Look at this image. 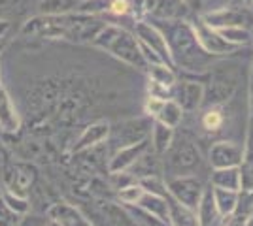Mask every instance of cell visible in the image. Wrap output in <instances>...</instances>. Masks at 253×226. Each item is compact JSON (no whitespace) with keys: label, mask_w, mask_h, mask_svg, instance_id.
Wrapping results in <instances>:
<instances>
[{"label":"cell","mask_w":253,"mask_h":226,"mask_svg":"<svg viewBox=\"0 0 253 226\" xmlns=\"http://www.w3.org/2000/svg\"><path fill=\"white\" fill-rule=\"evenodd\" d=\"M211 187H219V189H229V191H242V177H240V168L232 166V168H217L211 170L210 175Z\"/></svg>","instance_id":"cell-21"},{"label":"cell","mask_w":253,"mask_h":226,"mask_svg":"<svg viewBox=\"0 0 253 226\" xmlns=\"http://www.w3.org/2000/svg\"><path fill=\"white\" fill-rule=\"evenodd\" d=\"M45 226H61V225H59V223H57V221H53V219H49V221H47V223H45Z\"/></svg>","instance_id":"cell-42"},{"label":"cell","mask_w":253,"mask_h":226,"mask_svg":"<svg viewBox=\"0 0 253 226\" xmlns=\"http://www.w3.org/2000/svg\"><path fill=\"white\" fill-rule=\"evenodd\" d=\"M187 6H189L191 11H199L204 6V0H183Z\"/></svg>","instance_id":"cell-39"},{"label":"cell","mask_w":253,"mask_h":226,"mask_svg":"<svg viewBox=\"0 0 253 226\" xmlns=\"http://www.w3.org/2000/svg\"><path fill=\"white\" fill-rule=\"evenodd\" d=\"M151 147V140L146 138L136 143H130V145H123L114 153V157L108 162V172L110 173H119V172H128L134 164L138 162V159L149 151Z\"/></svg>","instance_id":"cell-9"},{"label":"cell","mask_w":253,"mask_h":226,"mask_svg":"<svg viewBox=\"0 0 253 226\" xmlns=\"http://www.w3.org/2000/svg\"><path fill=\"white\" fill-rule=\"evenodd\" d=\"M91 45L117 59V61H121L123 65L130 66V68H136L142 72L148 70V65H146L142 51H140L138 38L119 25L106 23L100 29V32L95 36Z\"/></svg>","instance_id":"cell-2"},{"label":"cell","mask_w":253,"mask_h":226,"mask_svg":"<svg viewBox=\"0 0 253 226\" xmlns=\"http://www.w3.org/2000/svg\"><path fill=\"white\" fill-rule=\"evenodd\" d=\"M146 193L140 185H138V181H134V183L126 185V187H123V189H119V193H117V198H119V202L125 205H136L138 202H140V198H142V194Z\"/></svg>","instance_id":"cell-32"},{"label":"cell","mask_w":253,"mask_h":226,"mask_svg":"<svg viewBox=\"0 0 253 226\" xmlns=\"http://www.w3.org/2000/svg\"><path fill=\"white\" fill-rule=\"evenodd\" d=\"M128 15H132L134 21H146V17L151 15L153 0H128Z\"/></svg>","instance_id":"cell-33"},{"label":"cell","mask_w":253,"mask_h":226,"mask_svg":"<svg viewBox=\"0 0 253 226\" xmlns=\"http://www.w3.org/2000/svg\"><path fill=\"white\" fill-rule=\"evenodd\" d=\"M248 8H232V6H225V8H217V10H211L208 13L201 15V19L208 27L219 31L225 27H236V25H246L248 23Z\"/></svg>","instance_id":"cell-11"},{"label":"cell","mask_w":253,"mask_h":226,"mask_svg":"<svg viewBox=\"0 0 253 226\" xmlns=\"http://www.w3.org/2000/svg\"><path fill=\"white\" fill-rule=\"evenodd\" d=\"M157 23L165 25V27H161V25H157V27L163 31L167 42H169L174 68H181V70H187V72H193V74L206 72L208 68H211V59L213 57L208 55L201 47L189 19Z\"/></svg>","instance_id":"cell-1"},{"label":"cell","mask_w":253,"mask_h":226,"mask_svg":"<svg viewBox=\"0 0 253 226\" xmlns=\"http://www.w3.org/2000/svg\"><path fill=\"white\" fill-rule=\"evenodd\" d=\"M165 183H167L169 194L176 202H179L185 207H189L193 211H197L199 202H201L202 194H204V189H206L204 183L197 175H193V173H179V175L167 177Z\"/></svg>","instance_id":"cell-4"},{"label":"cell","mask_w":253,"mask_h":226,"mask_svg":"<svg viewBox=\"0 0 253 226\" xmlns=\"http://www.w3.org/2000/svg\"><path fill=\"white\" fill-rule=\"evenodd\" d=\"M183 113H185V111L181 109V106H179L174 98H167V100L163 102L161 109H159L157 117L153 119V121H161L163 125L176 129V127H179V123H181V119H183Z\"/></svg>","instance_id":"cell-23"},{"label":"cell","mask_w":253,"mask_h":226,"mask_svg":"<svg viewBox=\"0 0 253 226\" xmlns=\"http://www.w3.org/2000/svg\"><path fill=\"white\" fill-rule=\"evenodd\" d=\"M191 10L183 0H153L151 17L155 21H185Z\"/></svg>","instance_id":"cell-14"},{"label":"cell","mask_w":253,"mask_h":226,"mask_svg":"<svg viewBox=\"0 0 253 226\" xmlns=\"http://www.w3.org/2000/svg\"><path fill=\"white\" fill-rule=\"evenodd\" d=\"M248 108H250V115H248L246 136L253 140V72H250V83H248Z\"/></svg>","instance_id":"cell-35"},{"label":"cell","mask_w":253,"mask_h":226,"mask_svg":"<svg viewBox=\"0 0 253 226\" xmlns=\"http://www.w3.org/2000/svg\"><path fill=\"white\" fill-rule=\"evenodd\" d=\"M0 129L10 134H15L21 129V117L13 106L8 91L2 85V79H0Z\"/></svg>","instance_id":"cell-16"},{"label":"cell","mask_w":253,"mask_h":226,"mask_svg":"<svg viewBox=\"0 0 253 226\" xmlns=\"http://www.w3.org/2000/svg\"><path fill=\"white\" fill-rule=\"evenodd\" d=\"M138 185L151 194H159V196H167V183L161 175H144V177H138Z\"/></svg>","instance_id":"cell-31"},{"label":"cell","mask_w":253,"mask_h":226,"mask_svg":"<svg viewBox=\"0 0 253 226\" xmlns=\"http://www.w3.org/2000/svg\"><path fill=\"white\" fill-rule=\"evenodd\" d=\"M134 36L138 38V42L148 45L149 49H153L155 53L161 57V61L165 65H169L174 68V61H172V55H170L169 42L165 38L163 31L159 29L157 25L148 21H138L134 23Z\"/></svg>","instance_id":"cell-7"},{"label":"cell","mask_w":253,"mask_h":226,"mask_svg":"<svg viewBox=\"0 0 253 226\" xmlns=\"http://www.w3.org/2000/svg\"><path fill=\"white\" fill-rule=\"evenodd\" d=\"M191 25L195 29V34H197V40L201 43V47L208 55H211V57H227V55L236 53L238 47L227 42L221 34H219V31L208 27L201 17H197L195 21H191Z\"/></svg>","instance_id":"cell-6"},{"label":"cell","mask_w":253,"mask_h":226,"mask_svg":"<svg viewBox=\"0 0 253 226\" xmlns=\"http://www.w3.org/2000/svg\"><path fill=\"white\" fill-rule=\"evenodd\" d=\"M219 34L227 40L229 43L236 45V47H246L252 42V31L246 25H236V27H225L219 29Z\"/></svg>","instance_id":"cell-27"},{"label":"cell","mask_w":253,"mask_h":226,"mask_svg":"<svg viewBox=\"0 0 253 226\" xmlns=\"http://www.w3.org/2000/svg\"><path fill=\"white\" fill-rule=\"evenodd\" d=\"M136 207H140L142 211H146V213L151 215L153 219H157L163 226H170L169 202H167V196L144 193L142 194V198H140V202L136 204Z\"/></svg>","instance_id":"cell-17"},{"label":"cell","mask_w":253,"mask_h":226,"mask_svg":"<svg viewBox=\"0 0 253 226\" xmlns=\"http://www.w3.org/2000/svg\"><path fill=\"white\" fill-rule=\"evenodd\" d=\"M252 42H253V31H252Z\"/></svg>","instance_id":"cell-43"},{"label":"cell","mask_w":253,"mask_h":226,"mask_svg":"<svg viewBox=\"0 0 253 226\" xmlns=\"http://www.w3.org/2000/svg\"><path fill=\"white\" fill-rule=\"evenodd\" d=\"M244 155V145H238L234 141L221 140L211 143L208 151V162H210L211 170L217 168H232V166H240Z\"/></svg>","instance_id":"cell-8"},{"label":"cell","mask_w":253,"mask_h":226,"mask_svg":"<svg viewBox=\"0 0 253 226\" xmlns=\"http://www.w3.org/2000/svg\"><path fill=\"white\" fill-rule=\"evenodd\" d=\"M244 8H248V10H252L253 8V0H242Z\"/></svg>","instance_id":"cell-40"},{"label":"cell","mask_w":253,"mask_h":226,"mask_svg":"<svg viewBox=\"0 0 253 226\" xmlns=\"http://www.w3.org/2000/svg\"><path fill=\"white\" fill-rule=\"evenodd\" d=\"M21 217L23 215L11 211L10 207L6 205V202L2 200V193H0V226H17Z\"/></svg>","instance_id":"cell-34"},{"label":"cell","mask_w":253,"mask_h":226,"mask_svg":"<svg viewBox=\"0 0 253 226\" xmlns=\"http://www.w3.org/2000/svg\"><path fill=\"white\" fill-rule=\"evenodd\" d=\"M128 0H112V6H110V13L117 15V17H123L128 15Z\"/></svg>","instance_id":"cell-37"},{"label":"cell","mask_w":253,"mask_h":226,"mask_svg":"<svg viewBox=\"0 0 253 226\" xmlns=\"http://www.w3.org/2000/svg\"><path fill=\"white\" fill-rule=\"evenodd\" d=\"M49 221V217H40V215H23L21 221L17 223V226H45V223Z\"/></svg>","instance_id":"cell-36"},{"label":"cell","mask_w":253,"mask_h":226,"mask_svg":"<svg viewBox=\"0 0 253 226\" xmlns=\"http://www.w3.org/2000/svg\"><path fill=\"white\" fill-rule=\"evenodd\" d=\"M167 202H169V221L170 226H201L199 225V217L197 211H193L189 207L181 205L176 202L167 191Z\"/></svg>","instance_id":"cell-20"},{"label":"cell","mask_w":253,"mask_h":226,"mask_svg":"<svg viewBox=\"0 0 253 226\" xmlns=\"http://www.w3.org/2000/svg\"><path fill=\"white\" fill-rule=\"evenodd\" d=\"M2 200L6 202V205L10 207L11 211H15V213H19V215H27L29 209H31V204H29L27 196L15 194L13 191H10V189H6V191L2 193Z\"/></svg>","instance_id":"cell-28"},{"label":"cell","mask_w":253,"mask_h":226,"mask_svg":"<svg viewBox=\"0 0 253 226\" xmlns=\"http://www.w3.org/2000/svg\"><path fill=\"white\" fill-rule=\"evenodd\" d=\"M169 151H172L170 155V166L176 170V175L179 173H191V170L195 166L201 164V155H199V149L189 143V141H179L176 147H170Z\"/></svg>","instance_id":"cell-13"},{"label":"cell","mask_w":253,"mask_h":226,"mask_svg":"<svg viewBox=\"0 0 253 226\" xmlns=\"http://www.w3.org/2000/svg\"><path fill=\"white\" fill-rule=\"evenodd\" d=\"M238 89V75L231 68L215 66L210 72V79L204 85V104L202 106H223L229 102Z\"/></svg>","instance_id":"cell-3"},{"label":"cell","mask_w":253,"mask_h":226,"mask_svg":"<svg viewBox=\"0 0 253 226\" xmlns=\"http://www.w3.org/2000/svg\"><path fill=\"white\" fill-rule=\"evenodd\" d=\"M211 193H213V200H215V205H217V211H219L221 219L229 217L236 209L240 193L229 191V189H219V187H211Z\"/></svg>","instance_id":"cell-22"},{"label":"cell","mask_w":253,"mask_h":226,"mask_svg":"<svg viewBox=\"0 0 253 226\" xmlns=\"http://www.w3.org/2000/svg\"><path fill=\"white\" fill-rule=\"evenodd\" d=\"M106 25L96 15H87V13H80L74 11L68 17V29L64 34V40L70 43H93L95 36L100 32V29Z\"/></svg>","instance_id":"cell-5"},{"label":"cell","mask_w":253,"mask_h":226,"mask_svg":"<svg viewBox=\"0 0 253 226\" xmlns=\"http://www.w3.org/2000/svg\"><path fill=\"white\" fill-rule=\"evenodd\" d=\"M172 98L178 102L183 111H195L204 104V83L183 79L172 87Z\"/></svg>","instance_id":"cell-10"},{"label":"cell","mask_w":253,"mask_h":226,"mask_svg":"<svg viewBox=\"0 0 253 226\" xmlns=\"http://www.w3.org/2000/svg\"><path fill=\"white\" fill-rule=\"evenodd\" d=\"M10 29H11L10 21H8V19H2V17H0V40H4V38L8 36Z\"/></svg>","instance_id":"cell-38"},{"label":"cell","mask_w":253,"mask_h":226,"mask_svg":"<svg viewBox=\"0 0 253 226\" xmlns=\"http://www.w3.org/2000/svg\"><path fill=\"white\" fill-rule=\"evenodd\" d=\"M80 0H40L38 13L43 15H66L78 10Z\"/></svg>","instance_id":"cell-26"},{"label":"cell","mask_w":253,"mask_h":226,"mask_svg":"<svg viewBox=\"0 0 253 226\" xmlns=\"http://www.w3.org/2000/svg\"><path fill=\"white\" fill-rule=\"evenodd\" d=\"M112 136V125L100 119V121H95L91 125H87L84 129V132L80 134L78 141L74 143V153H84V151H89L104 143L108 138Z\"/></svg>","instance_id":"cell-12"},{"label":"cell","mask_w":253,"mask_h":226,"mask_svg":"<svg viewBox=\"0 0 253 226\" xmlns=\"http://www.w3.org/2000/svg\"><path fill=\"white\" fill-rule=\"evenodd\" d=\"M47 217L61 226H93V223L82 213L80 207L68 202H57L47 209Z\"/></svg>","instance_id":"cell-15"},{"label":"cell","mask_w":253,"mask_h":226,"mask_svg":"<svg viewBox=\"0 0 253 226\" xmlns=\"http://www.w3.org/2000/svg\"><path fill=\"white\" fill-rule=\"evenodd\" d=\"M174 138H176V130L172 127H167L163 125L161 121H153L151 123V147H153V153L157 155H167L169 149L174 143Z\"/></svg>","instance_id":"cell-19"},{"label":"cell","mask_w":253,"mask_h":226,"mask_svg":"<svg viewBox=\"0 0 253 226\" xmlns=\"http://www.w3.org/2000/svg\"><path fill=\"white\" fill-rule=\"evenodd\" d=\"M146 74H148L149 81H153V83H159V85L163 87H172L176 85V81H178V75L174 72V68L169 65H165V63H159V65H149L148 70H146Z\"/></svg>","instance_id":"cell-25"},{"label":"cell","mask_w":253,"mask_h":226,"mask_svg":"<svg viewBox=\"0 0 253 226\" xmlns=\"http://www.w3.org/2000/svg\"><path fill=\"white\" fill-rule=\"evenodd\" d=\"M223 121H225V115L219 106H210V108L204 111L202 115V127L208 130V132H215L223 127Z\"/></svg>","instance_id":"cell-30"},{"label":"cell","mask_w":253,"mask_h":226,"mask_svg":"<svg viewBox=\"0 0 253 226\" xmlns=\"http://www.w3.org/2000/svg\"><path fill=\"white\" fill-rule=\"evenodd\" d=\"M110 6H112V0H80L76 11L98 17L102 13H110Z\"/></svg>","instance_id":"cell-29"},{"label":"cell","mask_w":253,"mask_h":226,"mask_svg":"<svg viewBox=\"0 0 253 226\" xmlns=\"http://www.w3.org/2000/svg\"><path fill=\"white\" fill-rule=\"evenodd\" d=\"M244 226H253V211H252V215L248 217V221H246V225Z\"/></svg>","instance_id":"cell-41"},{"label":"cell","mask_w":253,"mask_h":226,"mask_svg":"<svg viewBox=\"0 0 253 226\" xmlns=\"http://www.w3.org/2000/svg\"><path fill=\"white\" fill-rule=\"evenodd\" d=\"M240 177H242V191H253V140L246 136L244 141V155L240 162Z\"/></svg>","instance_id":"cell-24"},{"label":"cell","mask_w":253,"mask_h":226,"mask_svg":"<svg viewBox=\"0 0 253 226\" xmlns=\"http://www.w3.org/2000/svg\"><path fill=\"white\" fill-rule=\"evenodd\" d=\"M197 217H199V225L201 226H217L221 225V215L217 211V205L213 200V193H211V185L204 189L199 207H197Z\"/></svg>","instance_id":"cell-18"}]
</instances>
